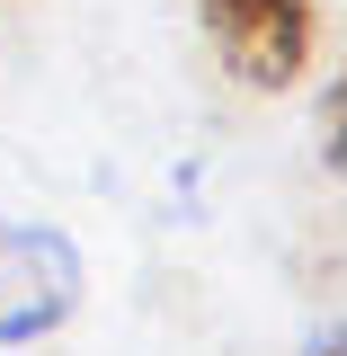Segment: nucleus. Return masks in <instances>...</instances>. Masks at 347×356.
I'll list each match as a JSON object with an SVG mask.
<instances>
[{
    "mask_svg": "<svg viewBox=\"0 0 347 356\" xmlns=\"http://www.w3.org/2000/svg\"><path fill=\"white\" fill-rule=\"evenodd\" d=\"M81 303V259L63 232L36 222H0V348H27L45 330H63Z\"/></svg>",
    "mask_w": 347,
    "mask_h": 356,
    "instance_id": "2",
    "label": "nucleus"
},
{
    "mask_svg": "<svg viewBox=\"0 0 347 356\" xmlns=\"http://www.w3.org/2000/svg\"><path fill=\"white\" fill-rule=\"evenodd\" d=\"M214 54L232 63V81L250 89H294L321 54V9L312 0H196Z\"/></svg>",
    "mask_w": 347,
    "mask_h": 356,
    "instance_id": "1",
    "label": "nucleus"
},
{
    "mask_svg": "<svg viewBox=\"0 0 347 356\" xmlns=\"http://www.w3.org/2000/svg\"><path fill=\"white\" fill-rule=\"evenodd\" d=\"M312 356H339V330H330V339H321V348H312Z\"/></svg>",
    "mask_w": 347,
    "mask_h": 356,
    "instance_id": "3",
    "label": "nucleus"
}]
</instances>
